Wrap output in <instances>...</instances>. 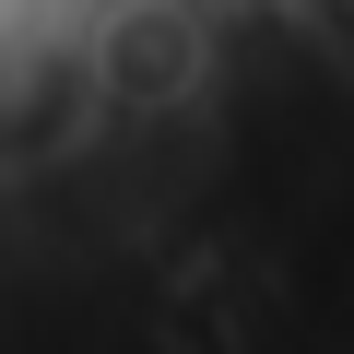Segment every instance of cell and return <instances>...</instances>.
<instances>
[{
  "label": "cell",
  "instance_id": "6da1fadb",
  "mask_svg": "<svg viewBox=\"0 0 354 354\" xmlns=\"http://www.w3.org/2000/svg\"><path fill=\"white\" fill-rule=\"evenodd\" d=\"M95 95L106 106H189L201 83H213V36L177 12V0H130V12L95 36Z\"/></svg>",
  "mask_w": 354,
  "mask_h": 354
}]
</instances>
